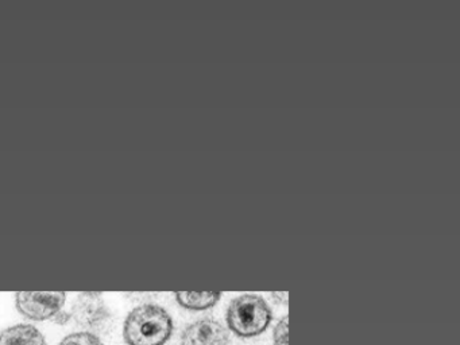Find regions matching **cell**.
<instances>
[{"mask_svg":"<svg viewBox=\"0 0 460 345\" xmlns=\"http://www.w3.org/2000/svg\"><path fill=\"white\" fill-rule=\"evenodd\" d=\"M177 302L185 309L206 310L214 306L220 299L217 293H177Z\"/></svg>","mask_w":460,"mask_h":345,"instance_id":"cell-7","label":"cell"},{"mask_svg":"<svg viewBox=\"0 0 460 345\" xmlns=\"http://www.w3.org/2000/svg\"><path fill=\"white\" fill-rule=\"evenodd\" d=\"M0 345H47V340L36 326L18 323L0 333Z\"/></svg>","mask_w":460,"mask_h":345,"instance_id":"cell-6","label":"cell"},{"mask_svg":"<svg viewBox=\"0 0 460 345\" xmlns=\"http://www.w3.org/2000/svg\"><path fill=\"white\" fill-rule=\"evenodd\" d=\"M273 298L279 299L281 304H287L288 294L287 293H277L273 294Z\"/></svg>","mask_w":460,"mask_h":345,"instance_id":"cell-11","label":"cell"},{"mask_svg":"<svg viewBox=\"0 0 460 345\" xmlns=\"http://www.w3.org/2000/svg\"><path fill=\"white\" fill-rule=\"evenodd\" d=\"M71 318V313L60 310V312L52 318V320L55 321L56 323H58V325H66Z\"/></svg>","mask_w":460,"mask_h":345,"instance_id":"cell-10","label":"cell"},{"mask_svg":"<svg viewBox=\"0 0 460 345\" xmlns=\"http://www.w3.org/2000/svg\"><path fill=\"white\" fill-rule=\"evenodd\" d=\"M64 293H18L15 304L21 314L29 320H52L66 305Z\"/></svg>","mask_w":460,"mask_h":345,"instance_id":"cell-4","label":"cell"},{"mask_svg":"<svg viewBox=\"0 0 460 345\" xmlns=\"http://www.w3.org/2000/svg\"><path fill=\"white\" fill-rule=\"evenodd\" d=\"M289 320L288 317L281 318L274 328V344L276 345H289V331H288Z\"/></svg>","mask_w":460,"mask_h":345,"instance_id":"cell-9","label":"cell"},{"mask_svg":"<svg viewBox=\"0 0 460 345\" xmlns=\"http://www.w3.org/2000/svg\"><path fill=\"white\" fill-rule=\"evenodd\" d=\"M271 309L265 299L254 294H244L231 301L227 310V323L239 337H255L268 329Z\"/></svg>","mask_w":460,"mask_h":345,"instance_id":"cell-2","label":"cell"},{"mask_svg":"<svg viewBox=\"0 0 460 345\" xmlns=\"http://www.w3.org/2000/svg\"><path fill=\"white\" fill-rule=\"evenodd\" d=\"M172 333L173 320L164 307L155 304L131 310L123 326V337L128 345H164Z\"/></svg>","mask_w":460,"mask_h":345,"instance_id":"cell-1","label":"cell"},{"mask_svg":"<svg viewBox=\"0 0 460 345\" xmlns=\"http://www.w3.org/2000/svg\"><path fill=\"white\" fill-rule=\"evenodd\" d=\"M228 342L227 329L214 318L196 321L181 334V345H228Z\"/></svg>","mask_w":460,"mask_h":345,"instance_id":"cell-5","label":"cell"},{"mask_svg":"<svg viewBox=\"0 0 460 345\" xmlns=\"http://www.w3.org/2000/svg\"><path fill=\"white\" fill-rule=\"evenodd\" d=\"M71 317L77 325L90 331H102L109 325L111 312L99 293H82L75 298Z\"/></svg>","mask_w":460,"mask_h":345,"instance_id":"cell-3","label":"cell"},{"mask_svg":"<svg viewBox=\"0 0 460 345\" xmlns=\"http://www.w3.org/2000/svg\"><path fill=\"white\" fill-rule=\"evenodd\" d=\"M58 345H104L96 334L90 332H79L66 336Z\"/></svg>","mask_w":460,"mask_h":345,"instance_id":"cell-8","label":"cell"}]
</instances>
